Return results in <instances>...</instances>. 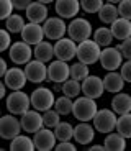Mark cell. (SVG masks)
<instances>
[{"instance_id": "cell-1", "label": "cell", "mask_w": 131, "mask_h": 151, "mask_svg": "<svg viewBox=\"0 0 131 151\" xmlns=\"http://www.w3.org/2000/svg\"><path fill=\"white\" fill-rule=\"evenodd\" d=\"M97 112H98V107L95 99H90L87 95H79L77 99H74L72 115L79 122H92Z\"/></svg>"}, {"instance_id": "cell-2", "label": "cell", "mask_w": 131, "mask_h": 151, "mask_svg": "<svg viewBox=\"0 0 131 151\" xmlns=\"http://www.w3.org/2000/svg\"><path fill=\"white\" fill-rule=\"evenodd\" d=\"M5 105H7L8 113H13V115L20 117L31 109V99L26 92H23V89L21 91H11L5 97Z\"/></svg>"}, {"instance_id": "cell-3", "label": "cell", "mask_w": 131, "mask_h": 151, "mask_svg": "<svg viewBox=\"0 0 131 151\" xmlns=\"http://www.w3.org/2000/svg\"><path fill=\"white\" fill-rule=\"evenodd\" d=\"M100 53H102V46L98 45L95 40L89 38L85 41L77 43V54H75V58H77L79 61L85 63V64L92 66V64H95V63H98Z\"/></svg>"}, {"instance_id": "cell-4", "label": "cell", "mask_w": 131, "mask_h": 151, "mask_svg": "<svg viewBox=\"0 0 131 151\" xmlns=\"http://www.w3.org/2000/svg\"><path fill=\"white\" fill-rule=\"evenodd\" d=\"M92 23L84 17H75L71 20V23L67 25V35L69 38H72L75 43L85 41L89 38H92Z\"/></svg>"}, {"instance_id": "cell-5", "label": "cell", "mask_w": 131, "mask_h": 151, "mask_svg": "<svg viewBox=\"0 0 131 151\" xmlns=\"http://www.w3.org/2000/svg\"><path fill=\"white\" fill-rule=\"evenodd\" d=\"M30 99H31V107L39 110V112H46V110L52 109L54 102H56L54 91H51L49 87H44V86L36 87L30 94Z\"/></svg>"}, {"instance_id": "cell-6", "label": "cell", "mask_w": 131, "mask_h": 151, "mask_svg": "<svg viewBox=\"0 0 131 151\" xmlns=\"http://www.w3.org/2000/svg\"><path fill=\"white\" fill-rule=\"evenodd\" d=\"M116 122H118V115H116L112 109H102L95 113L92 123H94L95 130H97L98 133L108 135V133L115 132Z\"/></svg>"}, {"instance_id": "cell-7", "label": "cell", "mask_w": 131, "mask_h": 151, "mask_svg": "<svg viewBox=\"0 0 131 151\" xmlns=\"http://www.w3.org/2000/svg\"><path fill=\"white\" fill-rule=\"evenodd\" d=\"M123 54L118 49V46H107V48H102L100 53V66L105 69V71H118L123 64Z\"/></svg>"}, {"instance_id": "cell-8", "label": "cell", "mask_w": 131, "mask_h": 151, "mask_svg": "<svg viewBox=\"0 0 131 151\" xmlns=\"http://www.w3.org/2000/svg\"><path fill=\"white\" fill-rule=\"evenodd\" d=\"M8 56H10L11 63L16 66H23L28 64L31 59H33V49H31V45L21 41H15L11 43L10 49H8Z\"/></svg>"}, {"instance_id": "cell-9", "label": "cell", "mask_w": 131, "mask_h": 151, "mask_svg": "<svg viewBox=\"0 0 131 151\" xmlns=\"http://www.w3.org/2000/svg\"><path fill=\"white\" fill-rule=\"evenodd\" d=\"M21 123L16 118V115L8 113V115H2L0 117V138L2 140H13L15 136H18L21 133Z\"/></svg>"}, {"instance_id": "cell-10", "label": "cell", "mask_w": 131, "mask_h": 151, "mask_svg": "<svg viewBox=\"0 0 131 151\" xmlns=\"http://www.w3.org/2000/svg\"><path fill=\"white\" fill-rule=\"evenodd\" d=\"M43 30H44V36L48 40L57 41V40L66 36L67 25H66V20L61 17H51V18L48 17V20L43 23Z\"/></svg>"}, {"instance_id": "cell-11", "label": "cell", "mask_w": 131, "mask_h": 151, "mask_svg": "<svg viewBox=\"0 0 131 151\" xmlns=\"http://www.w3.org/2000/svg\"><path fill=\"white\" fill-rule=\"evenodd\" d=\"M71 77V66L67 64V61L54 59L48 64V79L52 84H62Z\"/></svg>"}, {"instance_id": "cell-12", "label": "cell", "mask_w": 131, "mask_h": 151, "mask_svg": "<svg viewBox=\"0 0 131 151\" xmlns=\"http://www.w3.org/2000/svg\"><path fill=\"white\" fill-rule=\"evenodd\" d=\"M25 74L28 82L41 84L48 79V64L43 63V61L31 59L28 64H25Z\"/></svg>"}, {"instance_id": "cell-13", "label": "cell", "mask_w": 131, "mask_h": 151, "mask_svg": "<svg viewBox=\"0 0 131 151\" xmlns=\"http://www.w3.org/2000/svg\"><path fill=\"white\" fill-rule=\"evenodd\" d=\"M77 54V43L72 40V38H61L54 43V56L56 59H61V61H72Z\"/></svg>"}, {"instance_id": "cell-14", "label": "cell", "mask_w": 131, "mask_h": 151, "mask_svg": "<svg viewBox=\"0 0 131 151\" xmlns=\"http://www.w3.org/2000/svg\"><path fill=\"white\" fill-rule=\"evenodd\" d=\"M33 135H34L33 141H34V146H36L38 151H51L56 148L57 138H56V133H54L52 128L43 127L41 130H38Z\"/></svg>"}, {"instance_id": "cell-15", "label": "cell", "mask_w": 131, "mask_h": 151, "mask_svg": "<svg viewBox=\"0 0 131 151\" xmlns=\"http://www.w3.org/2000/svg\"><path fill=\"white\" fill-rule=\"evenodd\" d=\"M20 123L25 133H36L38 130H41L44 127L43 122V113L36 109H30L23 115H20Z\"/></svg>"}, {"instance_id": "cell-16", "label": "cell", "mask_w": 131, "mask_h": 151, "mask_svg": "<svg viewBox=\"0 0 131 151\" xmlns=\"http://www.w3.org/2000/svg\"><path fill=\"white\" fill-rule=\"evenodd\" d=\"M105 92L103 86V77H98L95 74H89L85 79L82 81V94L90 99H100Z\"/></svg>"}, {"instance_id": "cell-17", "label": "cell", "mask_w": 131, "mask_h": 151, "mask_svg": "<svg viewBox=\"0 0 131 151\" xmlns=\"http://www.w3.org/2000/svg\"><path fill=\"white\" fill-rule=\"evenodd\" d=\"M4 82L10 91H21L23 87L26 86V82H28L26 74H25V69L18 68V66L8 68L7 74L4 76Z\"/></svg>"}, {"instance_id": "cell-18", "label": "cell", "mask_w": 131, "mask_h": 151, "mask_svg": "<svg viewBox=\"0 0 131 151\" xmlns=\"http://www.w3.org/2000/svg\"><path fill=\"white\" fill-rule=\"evenodd\" d=\"M54 10L57 17L64 20H72L79 15L80 8V0H56L54 2Z\"/></svg>"}, {"instance_id": "cell-19", "label": "cell", "mask_w": 131, "mask_h": 151, "mask_svg": "<svg viewBox=\"0 0 131 151\" xmlns=\"http://www.w3.org/2000/svg\"><path fill=\"white\" fill-rule=\"evenodd\" d=\"M95 127L90 125L89 122H80L74 127V140L77 145H82V146H87L94 141L95 138Z\"/></svg>"}, {"instance_id": "cell-20", "label": "cell", "mask_w": 131, "mask_h": 151, "mask_svg": "<svg viewBox=\"0 0 131 151\" xmlns=\"http://www.w3.org/2000/svg\"><path fill=\"white\" fill-rule=\"evenodd\" d=\"M20 35H21L23 41L31 45V46L38 45V43H41L43 40H44V30H43V25H39V23L28 22Z\"/></svg>"}, {"instance_id": "cell-21", "label": "cell", "mask_w": 131, "mask_h": 151, "mask_svg": "<svg viewBox=\"0 0 131 151\" xmlns=\"http://www.w3.org/2000/svg\"><path fill=\"white\" fill-rule=\"evenodd\" d=\"M25 12H26V20L31 23L43 25L48 20V7H46V4H41L38 0L36 2H31Z\"/></svg>"}, {"instance_id": "cell-22", "label": "cell", "mask_w": 131, "mask_h": 151, "mask_svg": "<svg viewBox=\"0 0 131 151\" xmlns=\"http://www.w3.org/2000/svg\"><path fill=\"white\" fill-rule=\"evenodd\" d=\"M125 84L126 81L123 79L121 72L118 71H108L103 77V86H105V91L110 92V94H118L125 89Z\"/></svg>"}, {"instance_id": "cell-23", "label": "cell", "mask_w": 131, "mask_h": 151, "mask_svg": "<svg viewBox=\"0 0 131 151\" xmlns=\"http://www.w3.org/2000/svg\"><path fill=\"white\" fill-rule=\"evenodd\" d=\"M110 30H112L115 40L123 41V40H126V38L131 36V20H126V18H123V17H120V18H116L115 22L110 25Z\"/></svg>"}, {"instance_id": "cell-24", "label": "cell", "mask_w": 131, "mask_h": 151, "mask_svg": "<svg viewBox=\"0 0 131 151\" xmlns=\"http://www.w3.org/2000/svg\"><path fill=\"white\" fill-rule=\"evenodd\" d=\"M33 58L38 61H43L46 64H49L52 61V58H56L54 56V45H51L49 41H44V40H43L41 43H38V45H34Z\"/></svg>"}, {"instance_id": "cell-25", "label": "cell", "mask_w": 131, "mask_h": 151, "mask_svg": "<svg viewBox=\"0 0 131 151\" xmlns=\"http://www.w3.org/2000/svg\"><path fill=\"white\" fill-rule=\"evenodd\" d=\"M110 105H112V110L116 115H123V113L131 112V95L125 94V92H118L112 99Z\"/></svg>"}, {"instance_id": "cell-26", "label": "cell", "mask_w": 131, "mask_h": 151, "mask_svg": "<svg viewBox=\"0 0 131 151\" xmlns=\"http://www.w3.org/2000/svg\"><path fill=\"white\" fill-rule=\"evenodd\" d=\"M105 150L107 151H125L126 150V138L116 132H112L105 136Z\"/></svg>"}, {"instance_id": "cell-27", "label": "cell", "mask_w": 131, "mask_h": 151, "mask_svg": "<svg viewBox=\"0 0 131 151\" xmlns=\"http://www.w3.org/2000/svg\"><path fill=\"white\" fill-rule=\"evenodd\" d=\"M98 20H100L103 25H112L116 18H120V13H118V5L116 4H107L102 5V8L98 10Z\"/></svg>"}, {"instance_id": "cell-28", "label": "cell", "mask_w": 131, "mask_h": 151, "mask_svg": "<svg viewBox=\"0 0 131 151\" xmlns=\"http://www.w3.org/2000/svg\"><path fill=\"white\" fill-rule=\"evenodd\" d=\"M8 148L11 151H34L36 150L33 138H30L26 135H18L13 140H10V146Z\"/></svg>"}, {"instance_id": "cell-29", "label": "cell", "mask_w": 131, "mask_h": 151, "mask_svg": "<svg viewBox=\"0 0 131 151\" xmlns=\"http://www.w3.org/2000/svg\"><path fill=\"white\" fill-rule=\"evenodd\" d=\"M61 92H62L64 95L71 97V99H77L79 95L82 94V82H79V81L69 77L66 82L61 84Z\"/></svg>"}, {"instance_id": "cell-30", "label": "cell", "mask_w": 131, "mask_h": 151, "mask_svg": "<svg viewBox=\"0 0 131 151\" xmlns=\"http://www.w3.org/2000/svg\"><path fill=\"white\" fill-rule=\"evenodd\" d=\"M94 40L102 46V48H107V46H112L115 36H113L110 27L105 25V27H100V28H97V30H94Z\"/></svg>"}, {"instance_id": "cell-31", "label": "cell", "mask_w": 131, "mask_h": 151, "mask_svg": "<svg viewBox=\"0 0 131 151\" xmlns=\"http://www.w3.org/2000/svg\"><path fill=\"white\" fill-rule=\"evenodd\" d=\"M26 22L21 15L18 13H11L7 20H5V28L10 31L11 35H16V33H21V30L25 28Z\"/></svg>"}, {"instance_id": "cell-32", "label": "cell", "mask_w": 131, "mask_h": 151, "mask_svg": "<svg viewBox=\"0 0 131 151\" xmlns=\"http://www.w3.org/2000/svg\"><path fill=\"white\" fill-rule=\"evenodd\" d=\"M116 132L123 135L126 140H131V112L118 115V122H116Z\"/></svg>"}, {"instance_id": "cell-33", "label": "cell", "mask_w": 131, "mask_h": 151, "mask_svg": "<svg viewBox=\"0 0 131 151\" xmlns=\"http://www.w3.org/2000/svg\"><path fill=\"white\" fill-rule=\"evenodd\" d=\"M57 141H69L74 138V127L69 122H59L56 128H54Z\"/></svg>"}, {"instance_id": "cell-34", "label": "cell", "mask_w": 131, "mask_h": 151, "mask_svg": "<svg viewBox=\"0 0 131 151\" xmlns=\"http://www.w3.org/2000/svg\"><path fill=\"white\" fill-rule=\"evenodd\" d=\"M72 107H74V99L67 97V95H61L56 97V102H54V109L61 113V117H66V115H71L72 113Z\"/></svg>"}, {"instance_id": "cell-35", "label": "cell", "mask_w": 131, "mask_h": 151, "mask_svg": "<svg viewBox=\"0 0 131 151\" xmlns=\"http://www.w3.org/2000/svg\"><path fill=\"white\" fill-rule=\"evenodd\" d=\"M89 74H90L89 64H85L82 61H77V63H74V64L71 66V77L75 81H79V82H82Z\"/></svg>"}, {"instance_id": "cell-36", "label": "cell", "mask_w": 131, "mask_h": 151, "mask_svg": "<svg viewBox=\"0 0 131 151\" xmlns=\"http://www.w3.org/2000/svg\"><path fill=\"white\" fill-rule=\"evenodd\" d=\"M43 113V122H44V127H48V128H56L57 125H59L61 122V113L57 112L54 107L49 110H46V112H41Z\"/></svg>"}, {"instance_id": "cell-37", "label": "cell", "mask_w": 131, "mask_h": 151, "mask_svg": "<svg viewBox=\"0 0 131 151\" xmlns=\"http://www.w3.org/2000/svg\"><path fill=\"white\" fill-rule=\"evenodd\" d=\"M103 4H105L103 0H80V8L85 13L92 15V13H98V10L102 8Z\"/></svg>"}, {"instance_id": "cell-38", "label": "cell", "mask_w": 131, "mask_h": 151, "mask_svg": "<svg viewBox=\"0 0 131 151\" xmlns=\"http://www.w3.org/2000/svg\"><path fill=\"white\" fill-rule=\"evenodd\" d=\"M11 46V33L5 28L2 30L0 28V53H4V51H8Z\"/></svg>"}, {"instance_id": "cell-39", "label": "cell", "mask_w": 131, "mask_h": 151, "mask_svg": "<svg viewBox=\"0 0 131 151\" xmlns=\"http://www.w3.org/2000/svg\"><path fill=\"white\" fill-rule=\"evenodd\" d=\"M13 8L11 0H0V20H7L13 13Z\"/></svg>"}, {"instance_id": "cell-40", "label": "cell", "mask_w": 131, "mask_h": 151, "mask_svg": "<svg viewBox=\"0 0 131 151\" xmlns=\"http://www.w3.org/2000/svg\"><path fill=\"white\" fill-rule=\"evenodd\" d=\"M118 13L126 20H131V0H121L118 4Z\"/></svg>"}, {"instance_id": "cell-41", "label": "cell", "mask_w": 131, "mask_h": 151, "mask_svg": "<svg viewBox=\"0 0 131 151\" xmlns=\"http://www.w3.org/2000/svg\"><path fill=\"white\" fill-rule=\"evenodd\" d=\"M118 49L121 51L125 59H131V36L126 38V40H123V41L118 45Z\"/></svg>"}, {"instance_id": "cell-42", "label": "cell", "mask_w": 131, "mask_h": 151, "mask_svg": "<svg viewBox=\"0 0 131 151\" xmlns=\"http://www.w3.org/2000/svg\"><path fill=\"white\" fill-rule=\"evenodd\" d=\"M120 72H121V76H123V79L131 84V59L123 61V64H121V68H120Z\"/></svg>"}, {"instance_id": "cell-43", "label": "cell", "mask_w": 131, "mask_h": 151, "mask_svg": "<svg viewBox=\"0 0 131 151\" xmlns=\"http://www.w3.org/2000/svg\"><path fill=\"white\" fill-rule=\"evenodd\" d=\"M54 150L56 151H75L77 146H75V143H72L71 140L69 141H57Z\"/></svg>"}, {"instance_id": "cell-44", "label": "cell", "mask_w": 131, "mask_h": 151, "mask_svg": "<svg viewBox=\"0 0 131 151\" xmlns=\"http://www.w3.org/2000/svg\"><path fill=\"white\" fill-rule=\"evenodd\" d=\"M11 2H13V7H15L16 10H26L28 5H30L33 0H11Z\"/></svg>"}, {"instance_id": "cell-45", "label": "cell", "mask_w": 131, "mask_h": 151, "mask_svg": "<svg viewBox=\"0 0 131 151\" xmlns=\"http://www.w3.org/2000/svg\"><path fill=\"white\" fill-rule=\"evenodd\" d=\"M8 71V66H7V61L4 58H0V79H4V76L7 74Z\"/></svg>"}, {"instance_id": "cell-46", "label": "cell", "mask_w": 131, "mask_h": 151, "mask_svg": "<svg viewBox=\"0 0 131 151\" xmlns=\"http://www.w3.org/2000/svg\"><path fill=\"white\" fill-rule=\"evenodd\" d=\"M7 89H8V87L5 86V82H2V81H0V100L7 97Z\"/></svg>"}, {"instance_id": "cell-47", "label": "cell", "mask_w": 131, "mask_h": 151, "mask_svg": "<svg viewBox=\"0 0 131 151\" xmlns=\"http://www.w3.org/2000/svg\"><path fill=\"white\" fill-rule=\"evenodd\" d=\"M89 151H105V145H90V148H87Z\"/></svg>"}, {"instance_id": "cell-48", "label": "cell", "mask_w": 131, "mask_h": 151, "mask_svg": "<svg viewBox=\"0 0 131 151\" xmlns=\"http://www.w3.org/2000/svg\"><path fill=\"white\" fill-rule=\"evenodd\" d=\"M38 2H41V4H52V2H56V0H38Z\"/></svg>"}, {"instance_id": "cell-49", "label": "cell", "mask_w": 131, "mask_h": 151, "mask_svg": "<svg viewBox=\"0 0 131 151\" xmlns=\"http://www.w3.org/2000/svg\"><path fill=\"white\" fill-rule=\"evenodd\" d=\"M107 2H110V4H120L121 0H107Z\"/></svg>"}, {"instance_id": "cell-50", "label": "cell", "mask_w": 131, "mask_h": 151, "mask_svg": "<svg viewBox=\"0 0 131 151\" xmlns=\"http://www.w3.org/2000/svg\"><path fill=\"white\" fill-rule=\"evenodd\" d=\"M0 117H2V113H0Z\"/></svg>"}]
</instances>
